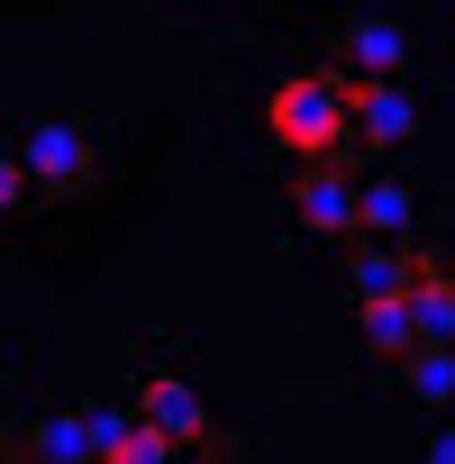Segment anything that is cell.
I'll use <instances>...</instances> for the list:
<instances>
[{"mask_svg": "<svg viewBox=\"0 0 455 464\" xmlns=\"http://www.w3.org/2000/svg\"><path fill=\"white\" fill-rule=\"evenodd\" d=\"M19 200H28V155L0 137V218H19Z\"/></svg>", "mask_w": 455, "mask_h": 464, "instance_id": "12", "label": "cell"}, {"mask_svg": "<svg viewBox=\"0 0 455 464\" xmlns=\"http://www.w3.org/2000/svg\"><path fill=\"white\" fill-rule=\"evenodd\" d=\"M137 410H146L155 428H173V446H228V437L209 428V410L191 401V382H173V373H146V382H137Z\"/></svg>", "mask_w": 455, "mask_h": 464, "instance_id": "5", "label": "cell"}, {"mask_svg": "<svg viewBox=\"0 0 455 464\" xmlns=\"http://www.w3.org/2000/svg\"><path fill=\"white\" fill-rule=\"evenodd\" d=\"M355 310H364V355L401 364V355L419 346V319H410V301H401V292H382V301H355Z\"/></svg>", "mask_w": 455, "mask_h": 464, "instance_id": "6", "label": "cell"}, {"mask_svg": "<svg viewBox=\"0 0 455 464\" xmlns=\"http://www.w3.org/2000/svg\"><path fill=\"white\" fill-rule=\"evenodd\" d=\"M355 227H364V237L410 227V191H401V182H355Z\"/></svg>", "mask_w": 455, "mask_h": 464, "instance_id": "10", "label": "cell"}, {"mask_svg": "<svg viewBox=\"0 0 455 464\" xmlns=\"http://www.w3.org/2000/svg\"><path fill=\"white\" fill-rule=\"evenodd\" d=\"M401 274H410V256H382V246H355V265H346L355 301H382V292H401Z\"/></svg>", "mask_w": 455, "mask_h": 464, "instance_id": "11", "label": "cell"}, {"mask_svg": "<svg viewBox=\"0 0 455 464\" xmlns=\"http://www.w3.org/2000/svg\"><path fill=\"white\" fill-rule=\"evenodd\" d=\"M265 128H274V146H283L292 164H346V155H355L346 82H328V73H292V82H274Z\"/></svg>", "mask_w": 455, "mask_h": 464, "instance_id": "1", "label": "cell"}, {"mask_svg": "<svg viewBox=\"0 0 455 464\" xmlns=\"http://www.w3.org/2000/svg\"><path fill=\"white\" fill-rule=\"evenodd\" d=\"M0 392H10V355H0Z\"/></svg>", "mask_w": 455, "mask_h": 464, "instance_id": "14", "label": "cell"}, {"mask_svg": "<svg viewBox=\"0 0 455 464\" xmlns=\"http://www.w3.org/2000/svg\"><path fill=\"white\" fill-rule=\"evenodd\" d=\"M19 455H55V464H73V455H101V428H92V419H37V428L19 437Z\"/></svg>", "mask_w": 455, "mask_h": 464, "instance_id": "9", "label": "cell"}, {"mask_svg": "<svg viewBox=\"0 0 455 464\" xmlns=\"http://www.w3.org/2000/svg\"><path fill=\"white\" fill-rule=\"evenodd\" d=\"M19 155H28V182H46L55 200H82V191L101 182V146H92L73 119H37Z\"/></svg>", "mask_w": 455, "mask_h": 464, "instance_id": "2", "label": "cell"}, {"mask_svg": "<svg viewBox=\"0 0 455 464\" xmlns=\"http://www.w3.org/2000/svg\"><path fill=\"white\" fill-rule=\"evenodd\" d=\"M428 464H455V428H437V437H428Z\"/></svg>", "mask_w": 455, "mask_h": 464, "instance_id": "13", "label": "cell"}, {"mask_svg": "<svg viewBox=\"0 0 455 464\" xmlns=\"http://www.w3.org/2000/svg\"><path fill=\"white\" fill-rule=\"evenodd\" d=\"M346 119H355V146H401L419 128V101L401 92V73H373V82H346Z\"/></svg>", "mask_w": 455, "mask_h": 464, "instance_id": "3", "label": "cell"}, {"mask_svg": "<svg viewBox=\"0 0 455 464\" xmlns=\"http://www.w3.org/2000/svg\"><path fill=\"white\" fill-rule=\"evenodd\" d=\"M346 55H355L364 73H401V64H410V37H401L392 19H355V28H346Z\"/></svg>", "mask_w": 455, "mask_h": 464, "instance_id": "8", "label": "cell"}, {"mask_svg": "<svg viewBox=\"0 0 455 464\" xmlns=\"http://www.w3.org/2000/svg\"><path fill=\"white\" fill-rule=\"evenodd\" d=\"M292 218L310 227V237H346V227H355V182H346V164H301V173H292Z\"/></svg>", "mask_w": 455, "mask_h": 464, "instance_id": "4", "label": "cell"}, {"mask_svg": "<svg viewBox=\"0 0 455 464\" xmlns=\"http://www.w3.org/2000/svg\"><path fill=\"white\" fill-rule=\"evenodd\" d=\"M401 382H410L428 410H446V401H455V346H428V337H419V346L401 355Z\"/></svg>", "mask_w": 455, "mask_h": 464, "instance_id": "7", "label": "cell"}]
</instances>
